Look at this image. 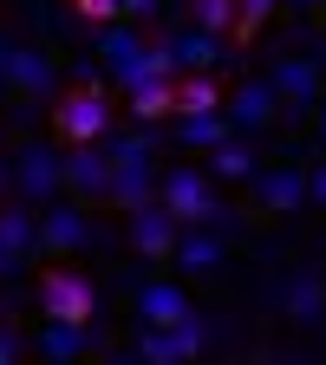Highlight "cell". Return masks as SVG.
I'll list each match as a JSON object with an SVG mask.
<instances>
[{"label":"cell","instance_id":"obj_1","mask_svg":"<svg viewBox=\"0 0 326 365\" xmlns=\"http://www.w3.org/2000/svg\"><path fill=\"white\" fill-rule=\"evenodd\" d=\"M157 202H163L176 222H203V228L235 235V209L215 196V182H209L196 163H170V170H157Z\"/></svg>","mask_w":326,"mask_h":365},{"label":"cell","instance_id":"obj_2","mask_svg":"<svg viewBox=\"0 0 326 365\" xmlns=\"http://www.w3.org/2000/svg\"><path fill=\"white\" fill-rule=\"evenodd\" d=\"M59 190H66L59 144H53V137H20V144H14V196L33 202V209H46V202H59Z\"/></svg>","mask_w":326,"mask_h":365},{"label":"cell","instance_id":"obj_3","mask_svg":"<svg viewBox=\"0 0 326 365\" xmlns=\"http://www.w3.org/2000/svg\"><path fill=\"white\" fill-rule=\"evenodd\" d=\"M105 130H111V91L98 78L66 91V98L53 105V137H59V144H98Z\"/></svg>","mask_w":326,"mask_h":365},{"label":"cell","instance_id":"obj_4","mask_svg":"<svg viewBox=\"0 0 326 365\" xmlns=\"http://www.w3.org/2000/svg\"><path fill=\"white\" fill-rule=\"evenodd\" d=\"M111 235H98V228L85 222V202H46L39 209V255L46 261H72L85 248H105Z\"/></svg>","mask_w":326,"mask_h":365},{"label":"cell","instance_id":"obj_5","mask_svg":"<svg viewBox=\"0 0 326 365\" xmlns=\"http://www.w3.org/2000/svg\"><path fill=\"white\" fill-rule=\"evenodd\" d=\"M39 307H46V319H78V327H91V319H98V287H91V274H78V267H46L39 274Z\"/></svg>","mask_w":326,"mask_h":365},{"label":"cell","instance_id":"obj_6","mask_svg":"<svg viewBox=\"0 0 326 365\" xmlns=\"http://www.w3.org/2000/svg\"><path fill=\"white\" fill-rule=\"evenodd\" d=\"M268 85H274V98H281L294 118H313V111H320V91H326L313 53H281V59L268 66Z\"/></svg>","mask_w":326,"mask_h":365},{"label":"cell","instance_id":"obj_7","mask_svg":"<svg viewBox=\"0 0 326 365\" xmlns=\"http://www.w3.org/2000/svg\"><path fill=\"white\" fill-rule=\"evenodd\" d=\"M248 182H255V209H261V215H274V222H287V215H300V209H307V170H300V163L255 170Z\"/></svg>","mask_w":326,"mask_h":365},{"label":"cell","instance_id":"obj_8","mask_svg":"<svg viewBox=\"0 0 326 365\" xmlns=\"http://www.w3.org/2000/svg\"><path fill=\"white\" fill-rule=\"evenodd\" d=\"M183 274H196V281H209V274L228 267V235L222 228H203V222H176V255H170Z\"/></svg>","mask_w":326,"mask_h":365},{"label":"cell","instance_id":"obj_9","mask_svg":"<svg viewBox=\"0 0 326 365\" xmlns=\"http://www.w3.org/2000/svg\"><path fill=\"white\" fill-rule=\"evenodd\" d=\"M53 59L39 53V46H14V59H7V91L20 105H53Z\"/></svg>","mask_w":326,"mask_h":365},{"label":"cell","instance_id":"obj_10","mask_svg":"<svg viewBox=\"0 0 326 365\" xmlns=\"http://www.w3.org/2000/svg\"><path fill=\"white\" fill-rule=\"evenodd\" d=\"M66 190H72V202H105V190H111V150L105 144H72Z\"/></svg>","mask_w":326,"mask_h":365},{"label":"cell","instance_id":"obj_11","mask_svg":"<svg viewBox=\"0 0 326 365\" xmlns=\"http://www.w3.org/2000/svg\"><path fill=\"white\" fill-rule=\"evenodd\" d=\"M0 248H7L14 255V267L20 274H33L46 255H39V222H33V202H0Z\"/></svg>","mask_w":326,"mask_h":365},{"label":"cell","instance_id":"obj_12","mask_svg":"<svg viewBox=\"0 0 326 365\" xmlns=\"http://www.w3.org/2000/svg\"><path fill=\"white\" fill-rule=\"evenodd\" d=\"M131 248L144 255V261H170L176 255V215L163 202H144V209H131Z\"/></svg>","mask_w":326,"mask_h":365},{"label":"cell","instance_id":"obj_13","mask_svg":"<svg viewBox=\"0 0 326 365\" xmlns=\"http://www.w3.org/2000/svg\"><path fill=\"white\" fill-rule=\"evenodd\" d=\"M98 59H105V72H111V85H118V91H131V85H137V59H144V33H137V20L105 26Z\"/></svg>","mask_w":326,"mask_h":365},{"label":"cell","instance_id":"obj_14","mask_svg":"<svg viewBox=\"0 0 326 365\" xmlns=\"http://www.w3.org/2000/svg\"><path fill=\"white\" fill-rule=\"evenodd\" d=\"M281 313L294 319L300 333H320V327H326V281H320L313 267H300L294 281L281 287Z\"/></svg>","mask_w":326,"mask_h":365},{"label":"cell","instance_id":"obj_15","mask_svg":"<svg viewBox=\"0 0 326 365\" xmlns=\"http://www.w3.org/2000/svg\"><path fill=\"white\" fill-rule=\"evenodd\" d=\"M274 105H281V98H274V85L268 78H242L235 91H228V124H235V130H268L274 124Z\"/></svg>","mask_w":326,"mask_h":365},{"label":"cell","instance_id":"obj_16","mask_svg":"<svg viewBox=\"0 0 326 365\" xmlns=\"http://www.w3.org/2000/svg\"><path fill=\"white\" fill-rule=\"evenodd\" d=\"M196 307H190V294H183L176 281H144L137 287V319L144 327H183Z\"/></svg>","mask_w":326,"mask_h":365},{"label":"cell","instance_id":"obj_17","mask_svg":"<svg viewBox=\"0 0 326 365\" xmlns=\"http://www.w3.org/2000/svg\"><path fill=\"white\" fill-rule=\"evenodd\" d=\"M105 202L111 209H144V202H157V163H118L111 170V190H105Z\"/></svg>","mask_w":326,"mask_h":365},{"label":"cell","instance_id":"obj_18","mask_svg":"<svg viewBox=\"0 0 326 365\" xmlns=\"http://www.w3.org/2000/svg\"><path fill=\"white\" fill-rule=\"evenodd\" d=\"M170 46H176V66H190V72H215V66L228 59L222 33H203V26H183V33H170Z\"/></svg>","mask_w":326,"mask_h":365},{"label":"cell","instance_id":"obj_19","mask_svg":"<svg viewBox=\"0 0 326 365\" xmlns=\"http://www.w3.org/2000/svg\"><path fill=\"white\" fill-rule=\"evenodd\" d=\"M46 359H85L98 352V339H91V327H78V319H46V333L33 339Z\"/></svg>","mask_w":326,"mask_h":365},{"label":"cell","instance_id":"obj_20","mask_svg":"<svg viewBox=\"0 0 326 365\" xmlns=\"http://www.w3.org/2000/svg\"><path fill=\"white\" fill-rule=\"evenodd\" d=\"M222 105H228V91L215 85V72L176 78V118H203V111H222Z\"/></svg>","mask_w":326,"mask_h":365},{"label":"cell","instance_id":"obj_21","mask_svg":"<svg viewBox=\"0 0 326 365\" xmlns=\"http://www.w3.org/2000/svg\"><path fill=\"white\" fill-rule=\"evenodd\" d=\"M131 111H137V124H163V118H176V78L137 85V91H131Z\"/></svg>","mask_w":326,"mask_h":365},{"label":"cell","instance_id":"obj_22","mask_svg":"<svg viewBox=\"0 0 326 365\" xmlns=\"http://www.w3.org/2000/svg\"><path fill=\"white\" fill-rule=\"evenodd\" d=\"M222 137H235V124H228V111H203V118H176V144H190V150H215Z\"/></svg>","mask_w":326,"mask_h":365},{"label":"cell","instance_id":"obj_23","mask_svg":"<svg viewBox=\"0 0 326 365\" xmlns=\"http://www.w3.org/2000/svg\"><path fill=\"white\" fill-rule=\"evenodd\" d=\"M209 170H215V176H235V182H242V176H255L261 163H255V144H248V137L235 130V137H222V144L209 150Z\"/></svg>","mask_w":326,"mask_h":365},{"label":"cell","instance_id":"obj_24","mask_svg":"<svg viewBox=\"0 0 326 365\" xmlns=\"http://www.w3.org/2000/svg\"><path fill=\"white\" fill-rule=\"evenodd\" d=\"M105 150H111V170H118V163H151V157H157V130H151V124H137V130H111V144H105Z\"/></svg>","mask_w":326,"mask_h":365},{"label":"cell","instance_id":"obj_25","mask_svg":"<svg viewBox=\"0 0 326 365\" xmlns=\"http://www.w3.org/2000/svg\"><path fill=\"white\" fill-rule=\"evenodd\" d=\"M170 333V359H196L209 339H215V327H209V319L203 313H190V319H183V327H163Z\"/></svg>","mask_w":326,"mask_h":365},{"label":"cell","instance_id":"obj_26","mask_svg":"<svg viewBox=\"0 0 326 365\" xmlns=\"http://www.w3.org/2000/svg\"><path fill=\"white\" fill-rule=\"evenodd\" d=\"M235 14H242V0H190V20L203 26V33H235Z\"/></svg>","mask_w":326,"mask_h":365},{"label":"cell","instance_id":"obj_27","mask_svg":"<svg viewBox=\"0 0 326 365\" xmlns=\"http://www.w3.org/2000/svg\"><path fill=\"white\" fill-rule=\"evenodd\" d=\"M274 7H281V0H242V14H235V39H248V33H261Z\"/></svg>","mask_w":326,"mask_h":365},{"label":"cell","instance_id":"obj_28","mask_svg":"<svg viewBox=\"0 0 326 365\" xmlns=\"http://www.w3.org/2000/svg\"><path fill=\"white\" fill-rule=\"evenodd\" d=\"M72 7H78L85 20H98V26H118V20H131V7H124V0H72Z\"/></svg>","mask_w":326,"mask_h":365},{"label":"cell","instance_id":"obj_29","mask_svg":"<svg viewBox=\"0 0 326 365\" xmlns=\"http://www.w3.org/2000/svg\"><path fill=\"white\" fill-rule=\"evenodd\" d=\"M20 352H26V333H20V327H7V319H0V365H14Z\"/></svg>","mask_w":326,"mask_h":365},{"label":"cell","instance_id":"obj_30","mask_svg":"<svg viewBox=\"0 0 326 365\" xmlns=\"http://www.w3.org/2000/svg\"><path fill=\"white\" fill-rule=\"evenodd\" d=\"M307 202L326 209V157H320V170H307Z\"/></svg>","mask_w":326,"mask_h":365},{"label":"cell","instance_id":"obj_31","mask_svg":"<svg viewBox=\"0 0 326 365\" xmlns=\"http://www.w3.org/2000/svg\"><path fill=\"white\" fill-rule=\"evenodd\" d=\"M124 7H131V20H144V14H157V7H163V0H124Z\"/></svg>","mask_w":326,"mask_h":365},{"label":"cell","instance_id":"obj_32","mask_svg":"<svg viewBox=\"0 0 326 365\" xmlns=\"http://www.w3.org/2000/svg\"><path fill=\"white\" fill-rule=\"evenodd\" d=\"M7 59H14V39L0 33V85H7Z\"/></svg>","mask_w":326,"mask_h":365},{"label":"cell","instance_id":"obj_33","mask_svg":"<svg viewBox=\"0 0 326 365\" xmlns=\"http://www.w3.org/2000/svg\"><path fill=\"white\" fill-rule=\"evenodd\" d=\"M7 182H14V157H0V202H7Z\"/></svg>","mask_w":326,"mask_h":365},{"label":"cell","instance_id":"obj_34","mask_svg":"<svg viewBox=\"0 0 326 365\" xmlns=\"http://www.w3.org/2000/svg\"><path fill=\"white\" fill-rule=\"evenodd\" d=\"M313 124H320V144H326V91H320V111H313Z\"/></svg>","mask_w":326,"mask_h":365},{"label":"cell","instance_id":"obj_35","mask_svg":"<svg viewBox=\"0 0 326 365\" xmlns=\"http://www.w3.org/2000/svg\"><path fill=\"white\" fill-rule=\"evenodd\" d=\"M7 274H20V267H14V255H7V248H0V281H7Z\"/></svg>","mask_w":326,"mask_h":365},{"label":"cell","instance_id":"obj_36","mask_svg":"<svg viewBox=\"0 0 326 365\" xmlns=\"http://www.w3.org/2000/svg\"><path fill=\"white\" fill-rule=\"evenodd\" d=\"M294 7H307V14H320V7H326V0H294Z\"/></svg>","mask_w":326,"mask_h":365},{"label":"cell","instance_id":"obj_37","mask_svg":"<svg viewBox=\"0 0 326 365\" xmlns=\"http://www.w3.org/2000/svg\"><path fill=\"white\" fill-rule=\"evenodd\" d=\"M320 26H326V7H320Z\"/></svg>","mask_w":326,"mask_h":365}]
</instances>
